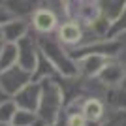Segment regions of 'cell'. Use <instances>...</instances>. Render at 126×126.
<instances>
[{"label": "cell", "instance_id": "obj_1", "mask_svg": "<svg viewBox=\"0 0 126 126\" xmlns=\"http://www.w3.org/2000/svg\"><path fill=\"white\" fill-rule=\"evenodd\" d=\"M40 51L51 60V64L57 68L60 77H74L77 75V62H75L68 47L57 38V34H36Z\"/></svg>", "mask_w": 126, "mask_h": 126}, {"label": "cell", "instance_id": "obj_2", "mask_svg": "<svg viewBox=\"0 0 126 126\" xmlns=\"http://www.w3.org/2000/svg\"><path fill=\"white\" fill-rule=\"evenodd\" d=\"M40 83H42V98L38 105V117L43 124H51L62 113L66 105V96L58 77H47Z\"/></svg>", "mask_w": 126, "mask_h": 126}, {"label": "cell", "instance_id": "obj_3", "mask_svg": "<svg viewBox=\"0 0 126 126\" xmlns=\"http://www.w3.org/2000/svg\"><path fill=\"white\" fill-rule=\"evenodd\" d=\"M100 17V0H72L66 4V19L77 21L83 26L92 25Z\"/></svg>", "mask_w": 126, "mask_h": 126}, {"label": "cell", "instance_id": "obj_4", "mask_svg": "<svg viewBox=\"0 0 126 126\" xmlns=\"http://www.w3.org/2000/svg\"><path fill=\"white\" fill-rule=\"evenodd\" d=\"M28 21H30L32 30L42 36V34H55L58 25L62 23V19H60V15H58L55 10H51L49 6H42V8H38V10L28 17Z\"/></svg>", "mask_w": 126, "mask_h": 126}, {"label": "cell", "instance_id": "obj_5", "mask_svg": "<svg viewBox=\"0 0 126 126\" xmlns=\"http://www.w3.org/2000/svg\"><path fill=\"white\" fill-rule=\"evenodd\" d=\"M30 81H32V74L28 70H25L23 66H19V64L0 72V87L4 89V92L8 96L17 94V92H19L26 83H30Z\"/></svg>", "mask_w": 126, "mask_h": 126}, {"label": "cell", "instance_id": "obj_6", "mask_svg": "<svg viewBox=\"0 0 126 126\" xmlns=\"http://www.w3.org/2000/svg\"><path fill=\"white\" fill-rule=\"evenodd\" d=\"M17 49H19V66H23L28 72H34L40 57V45H38V36L36 32L30 30L25 38H21L17 42Z\"/></svg>", "mask_w": 126, "mask_h": 126}, {"label": "cell", "instance_id": "obj_7", "mask_svg": "<svg viewBox=\"0 0 126 126\" xmlns=\"http://www.w3.org/2000/svg\"><path fill=\"white\" fill-rule=\"evenodd\" d=\"M11 98L15 100L17 107L38 113V105H40V98H42V83L40 81H30Z\"/></svg>", "mask_w": 126, "mask_h": 126}, {"label": "cell", "instance_id": "obj_8", "mask_svg": "<svg viewBox=\"0 0 126 126\" xmlns=\"http://www.w3.org/2000/svg\"><path fill=\"white\" fill-rule=\"evenodd\" d=\"M57 38L66 45V47H79L83 43V36H85V26L79 25L77 21L72 19H64L57 28Z\"/></svg>", "mask_w": 126, "mask_h": 126}, {"label": "cell", "instance_id": "obj_9", "mask_svg": "<svg viewBox=\"0 0 126 126\" xmlns=\"http://www.w3.org/2000/svg\"><path fill=\"white\" fill-rule=\"evenodd\" d=\"M96 77L100 79L107 89L121 87L122 81H124V77H126V66H124V62L119 60V58H109V62L100 70V74L96 75Z\"/></svg>", "mask_w": 126, "mask_h": 126}, {"label": "cell", "instance_id": "obj_10", "mask_svg": "<svg viewBox=\"0 0 126 126\" xmlns=\"http://www.w3.org/2000/svg\"><path fill=\"white\" fill-rule=\"evenodd\" d=\"M107 109H109V105H107L105 98H87V100L81 102L79 113H83L89 126H98L104 121Z\"/></svg>", "mask_w": 126, "mask_h": 126}, {"label": "cell", "instance_id": "obj_11", "mask_svg": "<svg viewBox=\"0 0 126 126\" xmlns=\"http://www.w3.org/2000/svg\"><path fill=\"white\" fill-rule=\"evenodd\" d=\"M30 30H32V26H30V21L26 17H13V19H10L8 23H4L0 26L2 42H10V43H17Z\"/></svg>", "mask_w": 126, "mask_h": 126}, {"label": "cell", "instance_id": "obj_12", "mask_svg": "<svg viewBox=\"0 0 126 126\" xmlns=\"http://www.w3.org/2000/svg\"><path fill=\"white\" fill-rule=\"evenodd\" d=\"M75 62H77V75L96 77L100 74V70L109 62V57H104V55H85V57L77 58Z\"/></svg>", "mask_w": 126, "mask_h": 126}, {"label": "cell", "instance_id": "obj_13", "mask_svg": "<svg viewBox=\"0 0 126 126\" xmlns=\"http://www.w3.org/2000/svg\"><path fill=\"white\" fill-rule=\"evenodd\" d=\"M4 4L13 11L15 17H26L28 19L38 8H42L45 4V0H6Z\"/></svg>", "mask_w": 126, "mask_h": 126}, {"label": "cell", "instance_id": "obj_14", "mask_svg": "<svg viewBox=\"0 0 126 126\" xmlns=\"http://www.w3.org/2000/svg\"><path fill=\"white\" fill-rule=\"evenodd\" d=\"M47 77H60V75H58L57 68L51 64V60L40 51L36 68H34V72H32V81H43V79H47Z\"/></svg>", "mask_w": 126, "mask_h": 126}, {"label": "cell", "instance_id": "obj_15", "mask_svg": "<svg viewBox=\"0 0 126 126\" xmlns=\"http://www.w3.org/2000/svg\"><path fill=\"white\" fill-rule=\"evenodd\" d=\"M126 8V0H100V13L109 23H115Z\"/></svg>", "mask_w": 126, "mask_h": 126}, {"label": "cell", "instance_id": "obj_16", "mask_svg": "<svg viewBox=\"0 0 126 126\" xmlns=\"http://www.w3.org/2000/svg\"><path fill=\"white\" fill-rule=\"evenodd\" d=\"M15 64H19V49H17V43L4 42L2 51H0V72L11 68Z\"/></svg>", "mask_w": 126, "mask_h": 126}, {"label": "cell", "instance_id": "obj_17", "mask_svg": "<svg viewBox=\"0 0 126 126\" xmlns=\"http://www.w3.org/2000/svg\"><path fill=\"white\" fill-rule=\"evenodd\" d=\"M98 126H126V109L124 107H113V105H109L104 121Z\"/></svg>", "mask_w": 126, "mask_h": 126}, {"label": "cell", "instance_id": "obj_18", "mask_svg": "<svg viewBox=\"0 0 126 126\" xmlns=\"http://www.w3.org/2000/svg\"><path fill=\"white\" fill-rule=\"evenodd\" d=\"M40 121V117H38L36 111H28V109H17L15 117H13V121H11V124L13 126H34L38 124Z\"/></svg>", "mask_w": 126, "mask_h": 126}, {"label": "cell", "instance_id": "obj_19", "mask_svg": "<svg viewBox=\"0 0 126 126\" xmlns=\"http://www.w3.org/2000/svg\"><path fill=\"white\" fill-rule=\"evenodd\" d=\"M17 104L13 98H6L2 104H0V124H11V121H13V117H15L17 113Z\"/></svg>", "mask_w": 126, "mask_h": 126}, {"label": "cell", "instance_id": "obj_20", "mask_svg": "<svg viewBox=\"0 0 126 126\" xmlns=\"http://www.w3.org/2000/svg\"><path fill=\"white\" fill-rule=\"evenodd\" d=\"M105 102H107V105H113V107H124V109H126V89H124V87L109 89V92H107V96H105Z\"/></svg>", "mask_w": 126, "mask_h": 126}, {"label": "cell", "instance_id": "obj_21", "mask_svg": "<svg viewBox=\"0 0 126 126\" xmlns=\"http://www.w3.org/2000/svg\"><path fill=\"white\" fill-rule=\"evenodd\" d=\"M124 32H126V8H124V11L121 13V17H119L115 23H111L109 36H107V38H117V36H121V34H124Z\"/></svg>", "mask_w": 126, "mask_h": 126}, {"label": "cell", "instance_id": "obj_22", "mask_svg": "<svg viewBox=\"0 0 126 126\" xmlns=\"http://www.w3.org/2000/svg\"><path fill=\"white\" fill-rule=\"evenodd\" d=\"M13 17H15V15H13V11H11L8 6L0 4V26L4 25V23H8L10 19H13Z\"/></svg>", "mask_w": 126, "mask_h": 126}, {"label": "cell", "instance_id": "obj_23", "mask_svg": "<svg viewBox=\"0 0 126 126\" xmlns=\"http://www.w3.org/2000/svg\"><path fill=\"white\" fill-rule=\"evenodd\" d=\"M6 98H10V96L6 94V92H4V89H2V87H0V104H2V102H4Z\"/></svg>", "mask_w": 126, "mask_h": 126}, {"label": "cell", "instance_id": "obj_24", "mask_svg": "<svg viewBox=\"0 0 126 126\" xmlns=\"http://www.w3.org/2000/svg\"><path fill=\"white\" fill-rule=\"evenodd\" d=\"M0 126H13V124H0ZM34 126H45L43 122H38V124H34Z\"/></svg>", "mask_w": 126, "mask_h": 126}, {"label": "cell", "instance_id": "obj_25", "mask_svg": "<svg viewBox=\"0 0 126 126\" xmlns=\"http://www.w3.org/2000/svg\"><path fill=\"white\" fill-rule=\"evenodd\" d=\"M121 87H124V89H126V77H124V81H122V85H121Z\"/></svg>", "mask_w": 126, "mask_h": 126}, {"label": "cell", "instance_id": "obj_26", "mask_svg": "<svg viewBox=\"0 0 126 126\" xmlns=\"http://www.w3.org/2000/svg\"><path fill=\"white\" fill-rule=\"evenodd\" d=\"M62 2H64V6H66V4H68V2H72V0H62Z\"/></svg>", "mask_w": 126, "mask_h": 126}, {"label": "cell", "instance_id": "obj_27", "mask_svg": "<svg viewBox=\"0 0 126 126\" xmlns=\"http://www.w3.org/2000/svg\"><path fill=\"white\" fill-rule=\"evenodd\" d=\"M2 45H4V42H2V40H0V51H2Z\"/></svg>", "mask_w": 126, "mask_h": 126}, {"label": "cell", "instance_id": "obj_28", "mask_svg": "<svg viewBox=\"0 0 126 126\" xmlns=\"http://www.w3.org/2000/svg\"><path fill=\"white\" fill-rule=\"evenodd\" d=\"M121 62H124V66H126V57H124V58H122V60H121Z\"/></svg>", "mask_w": 126, "mask_h": 126}, {"label": "cell", "instance_id": "obj_29", "mask_svg": "<svg viewBox=\"0 0 126 126\" xmlns=\"http://www.w3.org/2000/svg\"><path fill=\"white\" fill-rule=\"evenodd\" d=\"M4 2H6V0H0V4H4Z\"/></svg>", "mask_w": 126, "mask_h": 126}, {"label": "cell", "instance_id": "obj_30", "mask_svg": "<svg viewBox=\"0 0 126 126\" xmlns=\"http://www.w3.org/2000/svg\"><path fill=\"white\" fill-rule=\"evenodd\" d=\"M0 40H2V32H0Z\"/></svg>", "mask_w": 126, "mask_h": 126}]
</instances>
